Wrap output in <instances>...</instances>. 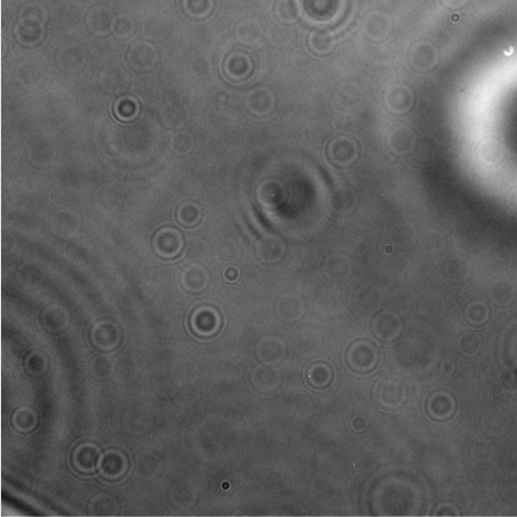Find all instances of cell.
Listing matches in <instances>:
<instances>
[{
	"label": "cell",
	"instance_id": "cell-1",
	"mask_svg": "<svg viewBox=\"0 0 517 517\" xmlns=\"http://www.w3.org/2000/svg\"><path fill=\"white\" fill-rule=\"evenodd\" d=\"M347 362L351 369L356 373L370 372L377 365V348L374 344L366 339L356 341L347 352Z\"/></svg>",
	"mask_w": 517,
	"mask_h": 517
},
{
	"label": "cell",
	"instance_id": "cell-2",
	"mask_svg": "<svg viewBox=\"0 0 517 517\" xmlns=\"http://www.w3.org/2000/svg\"><path fill=\"white\" fill-rule=\"evenodd\" d=\"M407 397L405 386L395 379H383L375 386V399L378 405L387 409H395L405 402Z\"/></svg>",
	"mask_w": 517,
	"mask_h": 517
},
{
	"label": "cell",
	"instance_id": "cell-3",
	"mask_svg": "<svg viewBox=\"0 0 517 517\" xmlns=\"http://www.w3.org/2000/svg\"><path fill=\"white\" fill-rule=\"evenodd\" d=\"M91 339L93 346L101 351H110L117 348L122 341V330L119 325L108 320L96 323L91 330Z\"/></svg>",
	"mask_w": 517,
	"mask_h": 517
},
{
	"label": "cell",
	"instance_id": "cell-4",
	"mask_svg": "<svg viewBox=\"0 0 517 517\" xmlns=\"http://www.w3.org/2000/svg\"><path fill=\"white\" fill-rule=\"evenodd\" d=\"M191 330L199 337H211L221 327V316L216 309L202 308L197 309L190 320Z\"/></svg>",
	"mask_w": 517,
	"mask_h": 517
},
{
	"label": "cell",
	"instance_id": "cell-5",
	"mask_svg": "<svg viewBox=\"0 0 517 517\" xmlns=\"http://www.w3.org/2000/svg\"><path fill=\"white\" fill-rule=\"evenodd\" d=\"M101 454L98 446L93 443H82L74 451L73 465L81 473L88 474L98 469Z\"/></svg>",
	"mask_w": 517,
	"mask_h": 517
},
{
	"label": "cell",
	"instance_id": "cell-6",
	"mask_svg": "<svg viewBox=\"0 0 517 517\" xmlns=\"http://www.w3.org/2000/svg\"><path fill=\"white\" fill-rule=\"evenodd\" d=\"M99 472L108 480H117L126 474L127 470V458L119 451H108L101 455L99 463Z\"/></svg>",
	"mask_w": 517,
	"mask_h": 517
},
{
	"label": "cell",
	"instance_id": "cell-7",
	"mask_svg": "<svg viewBox=\"0 0 517 517\" xmlns=\"http://www.w3.org/2000/svg\"><path fill=\"white\" fill-rule=\"evenodd\" d=\"M359 151L355 141L349 138H339L332 141L329 149L330 160L337 166L351 165L358 157Z\"/></svg>",
	"mask_w": 517,
	"mask_h": 517
},
{
	"label": "cell",
	"instance_id": "cell-8",
	"mask_svg": "<svg viewBox=\"0 0 517 517\" xmlns=\"http://www.w3.org/2000/svg\"><path fill=\"white\" fill-rule=\"evenodd\" d=\"M372 330L381 341H391L400 334V318L394 313L384 311L373 320Z\"/></svg>",
	"mask_w": 517,
	"mask_h": 517
},
{
	"label": "cell",
	"instance_id": "cell-9",
	"mask_svg": "<svg viewBox=\"0 0 517 517\" xmlns=\"http://www.w3.org/2000/svg\"><path fill=\"white\" fill-rule=\"evenodd\" d=\"M257 355L261 362L267 365H274L282 361L286 355V347L277 337H267L260 342Z\"/></svg>",
	"mask_w": 517,
	"mask_h": 517
},
{
	"label": "cell",
	"instance_id": "cell-10",
	"mask_svg": "<svg viewBox=\"0 0 517 517\" xmlns=\"http://www.w3.org/2000/svg\"><path fill=\"white\" fill-rule=\"evenodd\" d=\"M427 412L433 419L445 420L452 417L455 410V401L450 394L438 392L427 401Z\"/></svg>",
	"mask_w": 517,
	"mask_h": 517
},
{
	"label": "cell",
	"instance_id": "cell-11",
	"mask_svg": "<svg viewBox=\"0 0 517 517\" xmlns=\"http://www.w3.org/2000/svg\"><path fill=\"white\" fill-rule=\"evenodd\" d=\"M284 245L280 238L268 236L262 238L257 245V254L262 261L266 263H276L282 258Z\"/></svg>",
	"mask_w": 517,
	"mask_h": 517
},
{
	"label": "cell",
	"instance_id": "cell-12",
	"mask_svg": "<svg viewBox=\"0 0 517 517\" xmlns=\"http://www.w3.org/2000/svg\"><path fill=\"white\" fill-rule=\"evenodd\" d=\"M306 378L309 385L315 389L329 387L334 379V373L330 365L325 363H315L309 366Z\"/></svg>",
	"mask_w": 517,
	"mask_h": 517
},
{
	"label": "cell",
	"instance_id": "cell-13",
	"mask_svg": "<svg viewBox=\"0 0 517 517\" xmlns=\"http://www.w3.org/2000/svg\"><path fill=\"white\" fill-rule=\"evenodd\" d=\"M248 106L255 115H266L273 108L272 94L267 89H256V91H252L248 98Z\"/></svg>",
	"mask_w": 517,
	"mask_h": 517
},
{
	"label": "cell",
	"instance_id": "cell-14",
	"mask_svg": "<svg viewBox=\"0 0 517 517\" xmlns=\"http://www.w3.org/2000/svg\"><path fill=\"white\" fill-rule=\"evenodd\" d=\"M37 424V413L30 407H21L13 413V426L21 433H30L34 431Z\"/></svg>",
	"mask_w": 517,
	"mask_h": 517
},
{
	"label": "cell",
	"instance_id": "cell-15",
	"mask_svg": "<svg viewBox=\"0 0 517 517\" xmlns=\"http://www.w3.org/2000/svg\"><path fill=\"white\" fill-rule=\"evenodd\" d=\"M438 63V53L434 47L422 45L413 54V64L419 69H431Z\"/></svg>",
	"mask_w": 517,
	"mask_h": 517
},
{
	"label": "cell",
	"instance_id": "cell-16",
	"mask_svg": "<svg viewBox=\"0 0 517 517\" xmlns=\"http://www.w3.org/2000/svg\"><path fill=\"white\" fill-rule=\"evenodd\" d=\"M336 44L334 35L325 30H316L313 32L309 39V45L311 49L318 54H325L334 48Z\"/></svg>",
	"mask_w": 517,
	"mask_h": 517
},
{
	"label": "cell",
	"instance_id": "cell-17",
	"mask_svg": "<svg viewBox=\"0 0 517 517\" xmlns=\"http://www.w3.org/2000/svg\"><path fill=\"white\" fill-rule=\"evenodd\" d=\"M301 6L296 0H280L276 7V14L284 23H294L301 16Z\"/></svg>",
	"mask_w": 517,
	"mask_h": 517
},
{
	"label": "cell",
	"instance_id": "cell-18",
	"mask_svg": "<svg viewBox=\"0 0 517 517\" xmlns=\"http://www.w3.org/2000/svg\"><path fill=\"white\" fill-rule=\"evenodd\" d=\"M25 368L30 375H41L48 368V360L44 354L40 352H33L27 356L25 360Z\"/></svg>",
	"mask_w": 517,
	"mask_h": 517
},
{
	"label": "cell",
	"instance_id": "cell-19",
	"mask_svg": "<svg viewBox=\"0 0 517 517\" xmlns=\"http://www.w3.org/2000/svg\"><path fill=\"white\" fill-rule=\"evenodd\" d=\"M288 304V310H285L284 313H280L281 318H284L285 320H292L294 318L301 316L302 313V306L301 302H298L296 298H294V301H290V298H286Z\"/></svg>",
	"mask_w": 517,
	"mask_h": 517
},
{
	"label": "cell",
	"instance_id": "cell-20",
	"mask_svg": "<svg viewBox=\"0 0 517 517\" xmlns=\"http://www.w3.org/2000/svg\"><path fill=\"white\" fill-rule=\"evenodd\" d=\"M351 426L354 431H356V433L364 431L368 426L367 419H364L363 417H359L358 415V417H355L353 419H352Z\"/></svg>",
	"mask_w": 517,
	"mask_h": 517
},
{
	"label": "cell",
	"instance_id": "cell-21",
	"mask_svg": "<svg viewBox=\"0 0 517 517\" xmlns=\"http://www.w3.org/2000/svg\"><path fill=\"white\" fill-rule=\"evenodd\" d=\"M446 6L451 9H460L468 4L469 0H441Z\"/></svg>",
	"mask_w": 517,
	"mask_h": 517
}]
</instances>
